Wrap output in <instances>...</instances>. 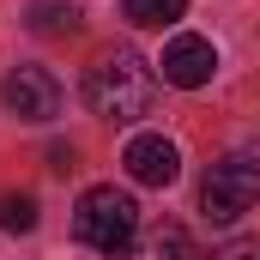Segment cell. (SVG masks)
Returning <instances> with one entry per match:
<instances>
[{
	"mask_svg": "<svg viewBox=\"0 0 260 260\" xmlns=\"http://www.w3.org/2000/svg\"><path fill=\"white\" fill-rule=\"evenodd\" d=\"M37 30H43V37H73V30H79V6H43V12H37Z\"/></svg>",
	"mask_w": 260,
	"mask_h": 260,
	"instance_id": "30bf717a",
	"label": "cell"
},
{
	"mask_svg": "<svg viewBox=\"0 0 260 260\" xmlns=\"http://www.w3.org/2000/svg\"><path fill=\"white\" fill-rule=\"evenodd\" d=\"M73 236L103 260H127L133 242H139V206H133V194H121L115 182L85 188L79 212H73Z\"/></svg>",
	"mask_w": 260,
	"mask_h": 260,
	"instance_id": "7a4b0ae2",
	"label": "cell"
},
{
	"mask_svg": "<svg viewBox=\"0 0 260 260\" xmlns=\"http://www.w3.org/2000/svg\"><path fill=\"white\" fill-rule=\"evenodd\" d=\"M164 85H176V91H200V85H212V73H218V49L194 37V30H182V37H170V49H164Z\"/></svg>",
	"mask_w": 260,
	"mask_h": 260,
	"instance_id": "8992f818",
	"label": "cell"
},
{
	"mask_svg": "<svg viewBox=\"0 0 260 260\" xmlns=\"http://www.w3.org/2000/svg\"><path fill=\"white\" fill-rule=\"evenodd\" d=\"M145 260H194L188 230H182V224H157V230H151V242H145Z\"/></svg>",
	"mask_w": 260,
	"mask_h": 260,
	"instance_id": "ba28073f",
	"label": "cell"
},
{
	"mask_svg": "<svg viewBox=\"0 0 260 260\" xmlns=\"http://www.w3.org/2000/svg\"><path fill=\"white\" fill-rule=\"evenodd\" d=\"M49 170H61V176L73 170V145H55V151H49Z\"/></svg>",
	"mask_w": 260,
	"mask_h": 260,
	"instance_id": "7c38bea8",
	"label": "cell"
},
{
	"mask_svg": "<svg viewBox=\"0 0 260 260\" xmlns=\"http://www.w3.org/2000/svg\"><path fill=\"white\" fill-rule=\"evenodd\" d=\"M188 12V0H121V18L139 24V30H164Z\"/></svg>",
	"mask_w": 260,
	"mask_h": 260,
	"instance_id": "52a82bcc",
	"label": "cell"
},
{
	"mask_svg": "<svg viewBox=\"0 0 260 260\" xmlns=\"http://www.w3.org/2000/svg\"><path fill=\"white\" fill-rule=\"evenodd\" d=\"M254 200H260V157L230 151L224 164H212V176H206V188H200V212H206L212 224H236Z\"/></svg>",
	"mask_w": 260,
	"mask_h": 260,
	"instance_id": "3957f363",
	"label": "cell"
},
{
	"mask_svg": "<svg viewBox=\"0 0 260 260\" xmlns=\"http://www.w3.org/2000/svg\"><path fill=\"white\" fill-rule=\"evenodd\" d=\"M121 164H127V176L139 188H170V182L182 176V151H176V139H164V133H133L127 151H121Z\"/></svg>",
	"mask_w": 260,
	"mask_h": 260,
	"instance_id": "5b68a950",
	"label": "cell"
},
{
	"mask_svg": "<svg viewBox=\"0 0 260 260\" xmlns=\"http://www.w3.org/2000/svg\"><path fill=\"white\" fill-rule=\"evenodd\" d=\"M212 260H260V236H248V242H224V248H212Z\"/></svg>",
	"mask_w": 260,
	"mask_h": 260,
	"instance_id": "8fae6325",
	"label": "cell"
},
{
	"mask_svg": "<svg viewBox=\"0 0 260 260\" xmlns=\"http://www.w3.org/2000/svg\"><path fill=\"white\" fill-rule=\"evenodd\" d=\"M0 103H6V115L43 127V121L61 115V79H55L49 67H12L6 85H0Z\"/></svg>",
	"mask_w": 260,
	"mask_h": 260,
	"instance_id": "277c9868",
	"label": "cell"
},
{
	"mask_svg": "<svg viewBox=\"0 0 260 260\" xmlns=\"http://www.w3.org/2000/svg\"><path fill=\"white\" fill-rule=\"evenodd\" d=\"M0 230H12V236L37 230V200L30 194H0Z\"/></svg>",
	"mask_w": 260,
	"mask_h": 260,
	"instance_id": "9c48e42d",
	"label": "cell"
},
{
	"mask_svg": "<svg viewBox=\"0 0 260 260\" xmlns=\"http://www.w3.org/2000/svg\"><path fill=\"white\" fill-rule=\"evenodd\" d=\"M85 103L103 121H139V115H151V103H157V73H151V61L139 49H127V43L103 49L91 61V73H85Z\"/></svg>",
	"mask_w": 260,
	"mask_h": 260,
	"instance_id": "6da1fadb",
	"label": "cell"
}]
</instances>
